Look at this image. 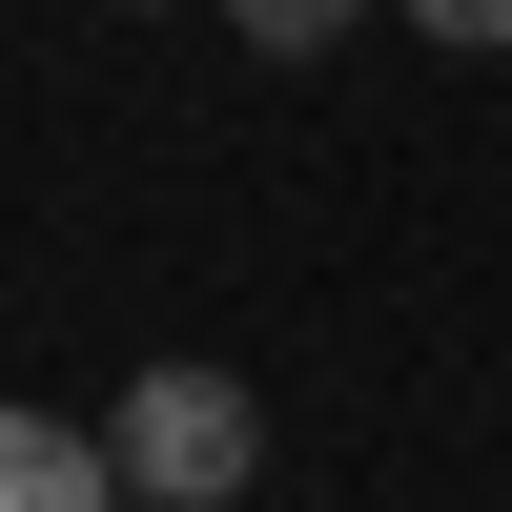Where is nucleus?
<instances>
[{"mask_svg":"<svg viewBox=\"0 0 512 512\" xmlns=\"http://www.w3.org/2000/svg\"><path fill=\"white\" fill-rule=\"evenodd\" d=\"M246 472H267V410H246L226 369H144V390H123V492L144 512H226Z\"/></svg>","mask_w":512,"mask_h":512,"instance_id":"f257e3e1","label":"nucleus"},{"mask_svg":"<svg viewBox=\"0 0 512 512\" xmlns=\"http://www.w3.org/2000/svg\"><path fill=\"white\" fill-rule=\"evenodd\" d=\"M0 512H123V431L21 410V431H0Z\"/></svg>","mask_w":512,"mask_h":512,"instance_id":"f03ea898","label":"nucleus"},{"mask_svg":"<svg viewBox=\"0 0 512 512\" xmlns=\"http://www.w3.org/2000/svg\"><path fill=\"white\" fill-rule=\"evenodd\" d=\"M226 21H246V41H267V62H328V41H349V21H369V0H226Z\"/></svg>","mask_w":512,"mask_h":512,"instance_id":"7ed1b4c3","label":"nucleus"},{"mask_svg":"<svg viewBox=\"0 0 512 512\" xmlns=\"http://www.w3.org/2000/svg\"><path fill=\"white\" fill-rule=\"evenodd\" d=\"M410 21H431V41H472V62H492V41H512V0H410Z\"/></svg>","mask_w":512,"mask_h":512,"instance_id":"20e7f679","label":"nucleus"}]
</instances>
